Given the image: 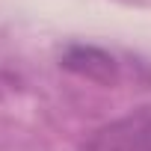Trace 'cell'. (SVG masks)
I'll return each mask as SVG.
<instances>
[{"label": "cell", "mask_w": 151, "mask_h": 151, "mask_svg": "<svg viewBox=\"0 0 151 151\" xmlns=\"http://www.w3.org/2000/svg\"><path fill=\"white\" fill-rule=\"evenodd\" d=\"M62 65L71 68V71H77V74H83V77H89V80H101V83L116 80V62H113V56H107L98 47L74 45V47L65 50Z\"/></svg>", "instance_id": "obj_2"}, {"label": "cell", "mask_w": 151, "mask_h": 151, "mask_svg": "<svg viewBox=\"0 0 151 151\" xmlns=\"http://www.w3.org/2000/svg\"><path fill=\"white\" fill-rule=\"evenodd\" d=\"M77 151H151V104L101 124L77 145Z\"/></svg>", "instance_id": "obj_1"}]
</instances>
